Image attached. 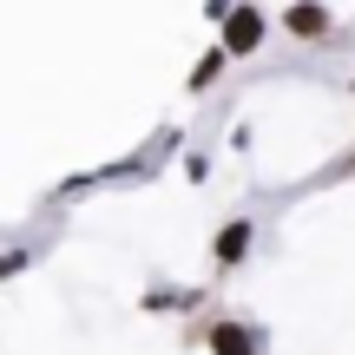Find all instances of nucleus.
I'll return each mask as SVG.
<instances>
[{"instance_id":"f257e3e1","label":"nucleus","mask_w":355,"mask_h":355,"mask_svg":"<svg viewBox=\"0 0 355 355\" xmlns=\"http://www.w3.org/2000/svg\"><path fill=\"white\" fill-rule=\"evenodd\" d=\"M257 40H263V13L257 7L224 13V53H257Z\"/></svg>"},{"instance_id":"f03ea898","label":"nucleus","mask_w":355,"mask_h":355,"mask_svg":"<svg viewBox=\"0 0 355 355\" xmlns=\"http://www.w3.org/2000/svg\"><path fill=\"white\" fill-rule=\"evenodd\" d=\"M283 26H290L296 40H322L329 33V7H322V0H296V7L283 13Z\"/></svg>"},{"instance_id":"7ed1b4c3","label":"nucleus","mask_w":355,"mask_h":355,"mask_svg":"<svg viewBox=\"0 0 355 355\" xmlns=\"http://www.w3.org/2000/svg\"><path fill=\"white\" fill-rule=\"evenodd\" d=\"M211 349L217 355H257V336L237 329V322H217V329H211Z\"/></svg>"},{"instance_id":"20e7f679","label":"nucleus","mask_w":355,"mask_h":355,"mask_svg":"<svg viewBox=\"0 0 355 355\" xmlns=\"http://www.w3.org/2000/svg\"><path fill=\"white\" fill-rule=\"evenodd\" d=\"M243 250H250V224H224L217 230V263H237Z\"/></svg>"}]
</instances>
